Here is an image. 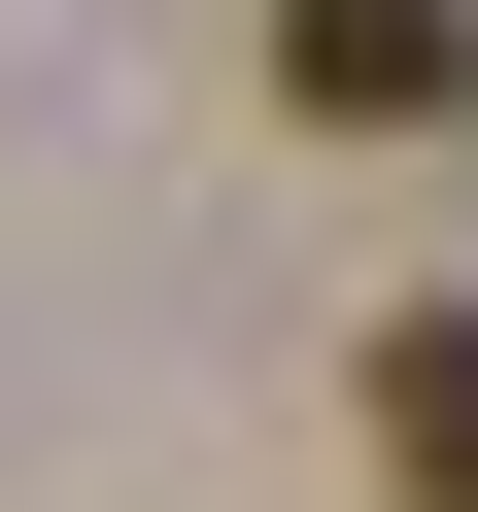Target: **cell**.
I'll return each mask as SVG.
<instances>
[{
    "label": "cell",
    "mask_w": 478,
    "mask_h": 512,
    "mask_svg": "<svg viewBox=\"0 0 478 512\" xmlns=\"http://www.w3.org/2000/svg\"><path fill=\"white\" fill-rule=\"evenodd\" d=\"M274 103L308 137H444L478 103V0H274Z\"/></svg>",
    "instance_id": "cell-1"
},
{
    "label": "cell",
    "mask_w": 478,
    "mask_h": 512,
    "mask_svg": "<svg viewBox=\"0 0 478 512\" xmlns=\"http://www.w3.org/2000/svg\"><path fill=\"white\" fill-rule=\"evenodd\" d=\"M376 478H410V512H478V308H410V342H376Z\"/></svg>",
    "instance_id": "cell-2"
}]
</instances>
